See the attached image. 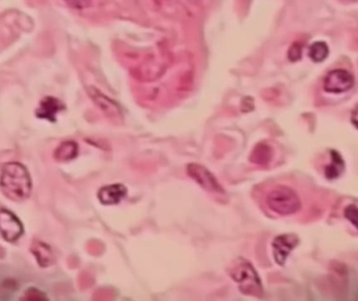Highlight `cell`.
I'll return each instance as SVG.
<instances>
[{
  "label": "cell",
  "mask_w": 358,
  "mask_h": 301,
  "mask_svg": "<svg viewBox=\"0 0 358 301\" xmlns=\"http://www.w3.org/2000/svg\"><path fill=\"white\" fill-rule=\"evenodd\" d=\"M87 92L90 98L96 104V107L103 112L107 116V118L114 120V122H118V120H122V109L114 100L108 98L107 96H105L100 90L96 89V87H88Z\"/></svg>",
  "instance_id": "cell-6"
},
{
  "label": "cell",
  "mask_w": 358,
  "mask_h": 301,
  "mask_svg": "<svg viewBox=\"0 0 358 301\" xmlns=\"http://www.w3.org/2000/svg\"><path fill=\"white\" fill-rule=\"evenodd\" d=\"M309 57L313 62H323L329 55V47L324 41H317L309 47Z\"/></svg>",
  "instance_id": "cell-13"
},
{
  "label": "cell",
  "mask_w": 358,
  "mask_h": 301,
  "mask_svg": "<svg viewBox=\"0 0 358 301\" xmlns=\"http://www.w3.org/2000/svg\"><path fill=\"white\" fill-rule=\"evenodd\" d=\"M78 144L74 142H65L60 144L59 148L56 150L55 157L59 161H68L74 159L78 155Z\"/></svg>",
  "instance_id": "cell-11"
},
{
  "label": "cell",
  "mask_w": 358,
  "mask_h": 301,
  "mask_svg": "<svg viewBox=\"0 0 358 301\" xmlns=\"http://www.w3.org/2000/svg\"><path fill=\"white\" fill-rule=\"evenodd\" d=\"M265 203L271 212L280 216H291L302 208L299 194L286 186H275L267 192Z\"/></svg>",
  "instance_id": "cell-3"
},
{
  "label": "cell",
  "mask_w": 358,
  "mask_h": 301,
  "mask_svg": "<svg viewBox=\"0 0 358 301\" xmlns=\"http://www.w3.org/2000/svg\"><path fill=\"white\" fill-rule=\"evenodd\" d=\"M302 49H303V43L299 41H295L289 48L288 57L291 61H299L302 58Z\"/></svg>",
  "instance_id": "cell-16"
},
{
  "label": "cell",
  "mask_w": 358,
  "mask_h": 301,
  "mask_svg": "<svg viewBox=\"0 0 358 301\" xmlns=\"http://www.w3.org/2000/svg\"><path fill=\"white\" fill-rule=\"evenodd\" d=\"M0 188L10 200H25L29 198L32 190L29 172L20 164H6L0 177Z\"/></svg>",
  "instance_id": "cell-1"
},
{
  "label": "cell",
  "mask_w": 358,
  "mask_h": 301,
  "mask_svg": "<svg viewBox=\"0 0 358 301\" xmlns=\"http://www.w3.org/2000/svg\"><path fill=\"white\" fill-rule=\"evenodd\" d=\"M64 3L74 10H85L92 5V0H63Z\"/></svg>",
  "instance_id": "cell-17"
},
{
  "label": "cell",
  "mask_w": 358,
  "mask_h": 301,
  "mask_svg": "<svg viewBox=\"0 0 358 301\" xmlns=\"http://www.w3.org/2000/svg\"><path fill=\"white\" fill-rule=\"evenodd\" d=\"M229 274L243 294L261 297L263 294L262 282L253 265L244 258L235 260L229 268Z\"/></svg>",
  "instance_id": "cell-2"
},
{
  "label": "cell",
  "mask_w": 358,
  "mask_h": 301,
  "mask_svg": "<svg viewBox=\"0 0 358 301\" xmlns=\"http://www.w3.org/2000/svg\"><path fill=\"white\" fill-rule=\"evenodd\" d=\"M187 174L207 192L216 194H225L224 188L206 166L198 164H189L187 166Z\"/></svg>",
  "instance_id": "cell-4"
},
{
  "label": "cell",
  "mask_w": 358,
  "mask_h": 301,
  "mask_svg": "<svg viewBox=\"0 0 358 301\" xmlns=\"http://www.w3.org/2000/svg\"><path fill=\"white\" fill-rule=\"evenodd\" d=\"M22 234V226L18 219L11 212H0V234L7 241L14 242Z\"/></svg>",
  "instance_id": "cell-8"
},
{
  "label": "cell",
  "mask_w": 358,
  "mask_h": 301,
  "mask_svg": "<svg viewBox=\"0 0 358 301\" xmlns=\"http://www.w3.org/2000/svg\"><path fill=\"white\" fill-rule=\"evenodd\" d=\"M41 111L42 116H44V118H54L55 114L59 111V102L55 100V98H46L43 103H42Z\"/></svg>",
  "instance_id": "cell-14"
},
{
  "label": "cell",
  "mask_w": 358,
  "mask_h": 301,
  "mask_svg": "<svg viewBox=\"0 0 358 301\" xmlns=\"http://www.w3.org/2000/svg\"><path fill=\"white\" fill-rule=\"evenodd\" d=\"M353 85V76L345 69L332 70L324 81V89L329 93H343L351 89Z\"/></svg>",
  "instance_id": "cell-5"
},
{
  "label": "cell",
  "mask_w": 358,
  "mask_h": 301,
  "mask_svg": "<svg viewBox=\"0 0 358 301\" xmlns=\"http://www.w3.org/2000/svg\"><path fill=\"white\" fill-rule=\"evenodd\" d=\"M344 214H345V218L353 225L354 227L358 230V206L354 205V204L347 206Z\"/></svg>",
  "instance_id": "cell-15"
},
{
  "label": "cell",
  "mask_w": 358,
  "mask_h": 301,
  "mask_svg": "<svg viewBox=\"0 0 358 301\" xmlns=\"http://www.w3.org/2000/svg\"><path fill=\"white\" fill-rule=\"evenodd\" d=\"M344 170V160L337 152L332 150L331 152V161L326 166L325 174L326 177L329 179H335L339 177V175Z\"/></svg>",
  "instance_id": "cell-12"
},
{
  "label": "cell",
  "mask_w": 358,
  "mask_h": 301,
  "mask_svg": "<svg viewBox=\"0 0 358 301\" xmlns=\"http://www.w3.org/2000/svg\"><path fill=\"white\" fill-rule=\"evenodd\" d=\"M299 244V238L295 234H281L273 240V254L275 263L279 266H284L291 251Z\"/></svg>",
  "instance_id": "cell-7"
},
{
  "label": "cell",
  "mask_w": 358,
  "mask_h": 301,
  "mask_svg": "<svg viewBox=\"0 0 358 301\" xmlns=\"http://www.w3.org/2000/svg\"><path fill=\"white\" fill-rule=\"evenodd\" d=\"M273 148L265 142H260L253 148L249 160L257 166H267L273 160Z\"/></svg>",
  "instance_id": "cell-10"
},
{
  "label": "cell",
  "mask_w": 358,
  "mask_h": 301,
  "mask_svg": "<svg viewBox=\"0 0 358 301\" xmlns=\"http://www.w3.org/2000/svg\"><path fill=\"white\" fill-rule=\"evenodd\" d=\"M127 196V188L122 183L108 184L101 188L98 199L103 205H116Z\"/></svg>",
  "instance_id": "cell-9"
}]
</instances>
